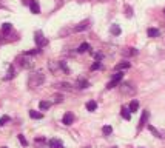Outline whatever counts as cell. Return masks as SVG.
Returning a JSON list of instances; mask_svg holds the SVG:
<instances>
[{
	"label": "cell",
	"mask_w": 165,
	"mask_h": 148,
	"mask_svg": "<svg viewBox=\"0 0 165 148\" xmlns=\"http://www.w3.org/2000/svg\"><path fill=\"white\" fill-rule=\"evenodd\" d=\"M73 122H74V114H73V113H65V116H63V119H62V124L68 127Z\"/></svg>",
	"instance_id": "cell-5"
},
{
	"label": "cell",
	"mask_w": 165,
	"mask_h": 148,
	"mask_svg": "<svg viewBox=\"0 0 165 148\" xmlns=\"http://www.w3.org/2000/svg\"><path fill=\"white\" fill-rule=\"evenodd\" d=\"M57 87H59V88H62V90H65V91H71V90H73V87L70 85L68 82H62V83H57Z\"/></svg>",
	"instance_id": "cell-17"
},
{
	"label": "cell",
	"mask_w": 165,
	"mask_h": 148,
	"mask_svg": "<svg viewBox=\"0 0 165 148\" xmlns=\"http://www.w3.org/2000/svg\"><path fill=\"white\" fill-rule=\"evenodd\" d=\"M122 79H124V73H121V71L116 73L114 76L111 77V80H110V82L107 83V88H108V90H111V88L117 87L119 83H121V80H122Z\"/></svg>",
	"instance_id": "cell-2"
},
{
	"label": "cell",
	"mask_w": 165,
	"mask_h": 148,
	"mask_svg": "<svg viewBox=\"0 0 165 148\" xmlns=\"http://www.w3.org/2000/svg\"><path fill=\"white\" fill-rule=\"evenodd\" d=\"M148 116H150L148 110H145V111H144V114H142V117H141V122H139V130H142V127H144V125H147V120H148Z\"/></svg>",
	"instance_id": "cell-10"
},
{
	"label": "cell",
	"mask_w": 165,
	"mask_h": 148,
	"mask_svg": "<svg viewBox=\"0 0 165 148\" xmlns=\"http://www.w3.org/2000/svg\"><path fill=\"white\" fill-rule=\"evenodd\" d=\"M121 114H122V117L125 119V120H130L131 119V113H130V110H128V108H122V111H121Z\"/></svg>",
	"instance_id": "cell-15"
},
{
	"label": "cell",
	"mask_w": 165,
	"mask_h": 148,
	"mask_svg": "<svg viewBox=\"0 0 165 148\" xmlns=\"http://www.w3.org/2000/svg\"><path fill=\"white\" fill-rule=\"evenodd\" d=\"M130 68V62H121L116 65V71H122V70H128Z\"/></svg>",
	"instance_id": "cell-13"
},
{
	"label": "cell",
	"mask_w": 165,
	"mask_h": 148,
	"mask_svg": "<svg viewBox=\"0 0 165 148\" xmlns=\"http://www.w3.org/2000/svg\"><path fill=\"white\" fill-rule=\"evenodd\" d=\"M11 77H14V68H13V67H10V71H8L6 79H11Z\"/></svg>",
	"instance_id": "cell-29"
},
{
	"label": "cell",
	"mask_w": 165,
	"mask_h": 148,
	"mask_svg": "<svg viewBox=\"0 0 165 148\" xmlns=\"http://www.w3.org/2000/svg\"><path fill=\"white\" fill-rule=\"evenodd\" d=\"M110 31H111L113 36H119L122 33V30H121V26H119V25H111V30H110Z\"/></svg>",
	"instance_id": "cell-16"
},
{
	"label": "cell",
	"mask_w": 165,
	"mask_h": 148,
	"mask_svg": "<svg viewBox=\"0 0 165 148\" xmlns=\"http://www.w3.org/2000/svg\"><path fill=\"white\" fill-rule=\"evenodd\" d=\"M128 110H130V113H136V111L139 110V102H137V100H131Z\"/></svg>",
	"instance_id": "cell-11"
},
{
	"label": "cell",
	"mask_w": 165,
	"mask_h": 148,
	"mask_svg": "<svg viewBox=\"0 0 165 148\" xmlns=\"http://www.w3.org/2000/svg\"><path fill=\"white\" fill-rule=\"evenodd\" d=\"M62 100H63V96H62V94H54V102H56V104H60Z\"/></svg>",
	"instance_id": "cell-28"
},
{
	"label": "cell",
	"mask_w": 165,
	"mask_h": 148,
	"mask_svg": "<svg viewBox=\"0 0 165 148\" xmlns=\"http://www.w3.org/2000/svg\"><path fill=\"white\" fill-rule=\"evenodd\" d=\"M90 26V20H84V22H80L77 26H74V31L76 33H80V31H85L87 28Z\"/></svg>",
	"instance_id": "cell-8"
},
{
	"label": "cell",
	"mask_w": 165,
	"mask_h": 148,
	"mask_svg": "<svg viewBox=\"0 0 165 148\" xmlns=\"http://www.w3.org/2000/svg\"><path fill=\"white\" fill-rule=\"evenodd\" d=\"M34 40H36V43H37V48H42V46H45V45L48 43V40H47V39H43L42 31H37V33H36Z\"/></svg>",
	"instance_id": "cell-3"
},
{
	"label": "cell",
	"mask_w": 165,
	"mask_h": 148,
	"mask_svg": "<svg viewBox=\"0 0 165 148\" xmlns=\"http://www.w3.org/2000/svg\"><path fill=\"white\" fill-rule=\"evenodd\" d=\"M97 68H100V63H99V62H96V63L93 65V67H91V70H93V71H94V70H97Z\"/></svg>",
	"instance_id": "cell-31"
},
{
	"label": "cell",
	"mask_w": 165,
	"mask_h": 148,
	"mask_svg": "<svg viewBox=\"0 0 165 148\" xmlns=\"http://www.w3.org/2000/svg\"><path fill=\"white\" fill-rule=\"evenodd\" d=\"M148 130H150V131H151V133H153V134H154L156 137H159V139H164V137H165V136H164V134H162L161 131H158V130H156V128H154L153 125H148Z\"/></svg>",
	"instance_id": "cell-14"
},
{
	"label": "cell",
	"mask_w": 165,
	"mask_h": 148,
	"mask_svg": "<svg viewBox=\"0 0 165 148\" xmlns=\"http://www.w3.org/2000/svg\"><path fill=\"white\" fill-rule=\"evenodd\" d=\"M43 82H45V76H43L42 71H36V73L30 74V79H28L30 88H39Z\"/></svg>",
	"instance_id": "cell-1"
},
{
	"label": "cell",
	"mask_w": 165,
	"mask_h": 148,
	"mask_svg": "<svg viewBox=\"0 0 165 148\" xmlns=\"http://www.w3.org/2000/svg\"><path fill=\"white\" fill-rule=\"evenodd\" d=\"M19 60H20V65H22V67H23L25 70H28V68H31V67H33V60H31V57H30V56L23 54Z\"/></svg>",
	"instance_id": "cell-4"
},
{
	"label": "cell",
	"mask_w": 165,
	"mask_h": 148,
	"mask_svg": "<svg viewBox=\"0 0 165 148\" xmlns=\"http://www.w3.org/2000/svg\"><path fill=\"white\" fill-rule=\"evenodd\" d=\"M147 34H148V37H158L159 36V30H156V28H148Z\"/></svg>",
	"instance_id": "cell-19"
},
{
	"label": "cell",
	"mask_w": 165,
	"mask_h": 148,
	"mask_svg": "<svg viewBox=\"0 0 165 148\" xmlns=\"http://www.w3.org/2000/svg\"><path fill=\"white\" fill-rule=\"evenodd\" d=\"M96 108H97V104H96L94 100L87 102V110H88V111H96Z\"/></svg>",
	"instance_id": "cell-18"
},
{
	"label": "cell",
	"mask_w": 165,
	"mask_h": 148,
	"mask_svg": "<svg viewBox=\"0 0 165 148\" xmlns=\"http://www.w3.org/2000/svg\"><path fill=\"white\" fill-rule=\"evenodd\" d=\"M30 9H31L33 14H39L40 13V6L37 3V0H31V2H30Z\"/></svg>",
	"instance_id": "cell-7"
},
{
	"label": "cell",
	"mask_w": 165,
	"mask_h": 148,
	"mask_svg": "<svg viewBox=\"0 0 165 148\" xmlns=\"http://www.w3.org/2000/svg\"><path fill=\"white\" fill-rule=\"evenodd\" d=\"M30 116H31L33 119H42V117H43V114H42V113H37V111H34V110H31V111H30Z\"/></svg>",
	"instance_id": "cell-20"
},
{
	"label": "cell",
	"mask_w": 165,
	"mask_h": 148,
	"mask_svg": "<svg viewBox=\"0 0 165 148\" xmlns=\"http://www.w3.org/2000/svg\"><path fill=\"white\" fill-rule=\"evenodd\" d=\"M11 28H13V25H11V23H3L2 31H3V33H10V31H11Z\"/></svg>",
	"instance_id": "cell-24"
},
{
	"label": "cell",
	"mask_w": 165,
	"mask_h": 148,
	"mask_svg": "<svg viewBox=\"0 0 165 148\" xmlns=\"http://www.w3.org/2000/svg\"><path fill=\"white\" fill-rule=\"evenodd\" d=\"M10 122V116H3V117H0V127H3L5 124Z\"/></svg>",
	"instance_id": "cell-26"
},
{
	"label": "cell",
	"mask_w": 165,
	"mask_h": 148,
	"mask_svg": "<svg viewBox=\"0 0 165 148\" xmlns=\"http://www.w3.org/2000/svg\"><path fill=\"white\" fill-rule=\"evenodd\" d=\"M124 54H127V56H136V54H137V50H134V48H128L127 51H124Z\"/></svg>",
	"instance_id": "cell-25"
},
{
	"label": "cell",
	"mask_w": 165,
	"mask_h": 148,
	"mask_svg": "<svg viewBox=\"0 0 165 148\" xmlns=\"http://www.w3.org/2000/svg\"><path fill=\"white\" fill-rule=\"evenodd\" d=\"M48 145H50V148H63V144L59 139H50Z\"/></svg>",
	"instance_id": "cell-9"
},
{
	"label": "cell",
	"mask_w": 165,
	"mask_h": 148,
	"mask_svg": "<svg viewBox=\"0 0 165 148\" xmlns=\"http://www.w3.org/2000/svg\"><path fill=\"white\" fill-rule=\"evenodd\" d=\"M121 91L124 92V94H133L136 90L130 85V83H124V85H121Z\"/></svg>",
	"instance_id": "cell-6"
},
{
	"label": "cell",
	"mask_w": 165,
	"mask_h": 148,
	"mask_svg": "<svg viewBox=\"0 0 165 148\" xmlns=\"http://www.w3.org/2000/svg\"><path fill=\"white\" fill-rule=\"evenodd\" d=\"M102 133H104L105 136H110V134H111V133H113V128H111V127H110V125H105V127L102 128Z\"/></svg>",
	"instance_id": "cell-23"
},
{
	"label": "cell",
	"mask_w": 165,
	"mask_h": 148,
	"mask_svg": "<svg viewBox=\"0 0 165 148\" xmlns=\"http://www.w3.org/2000/svg\"><path fill=\"white\" fill-rule=\"evenodd\" d=\"M88 50H90V43H82L79 48H77L79 53H85V51H88Z\"/></svg>",
	"instance_id": "cell-22"
},
{
	"label": "cell",
	"mask_w": 165,
	"mask_h": 148,
	"mask_svg": "<svg viewBox=\"0 0 165 148\" xmlns=\"http://www.w3.org/2000/svg\"><path fill=\"white\" fill-rule=\"evenodd\" d=\"M125 9H127V16H128V17H130V16L133 14V9H131L130 6H125Z\"/></svg>",
	"instance_id": "cell-30"
},
{
	"label": "cell",
	"mask_w": 165,
	"mask_h": 148,
	"mask_svg": "<svg viewBox=\"0 0 165 148\" xmlns=\"http://www.w3.org/2000/svg\"><path fill=\"white\" fill-rule=\"evenodd\" d=\"M39 108H40L42 111L50 110V108H51V102H50V100H42L40 104H39Z\"/></svg>",
	"instance_id": "cell-12"
},
{
	"label": "cell",
	"mask_w": 165,
	"mask_h": 148,
	"mask_svg": "<svg viewBox=\"0 0 165 148\" xmlns=\"http://www.w3.org/2000/svg\"><path fill=\"white\" fill-rule=\"evenodd\" d=\"M17 137H19V141H20V144H22L23 147H26V145H28V141L25 139V136H23V134H19Z\"/></svg>",
	"instance_id": "cell-27"
},
{
	"label": "cell",
	"mask_w": 165,
	"mask_h": 148,
	"mask_svg": "<svg viewBox=\"0 0 165 148\" xmlns=\"http://www.w3.org/2000/svg\"><path fill=\"white\" fill-rule=\"evenodd\" d=\"M2 148H8V147H2Z\"/></svg>",
	"instance_id": "cell-32"
},
{
	"label": "cell",
	"mask_w": 165,
	"mask_h": 148,
	"mask_svg": "<svg viewBox=\"0 0 165 148\" xmlns=\"http://www.w3.org/2000/svg\"><path fill=\"white\" fill-rule=\"evenodd\" d=\"M90 87V83H88V80H85V79H79V88H88Z\"/></svg>",
	"instance_id": "cell-21"
}]
</instances>
